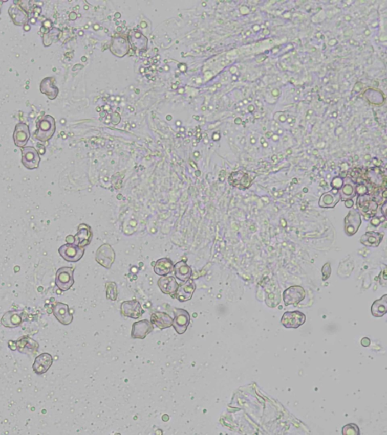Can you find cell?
Wrapping results in <instances>:
<instances>
[{
  "label": "cell",
  "mask_w": 387,
  "mask_h": 435,
  "mask_svg": "<svg viewBox=\"0 0 387 435\" xmlns=\"http://www.w3.org/2000/svg\"><path fill=\"white\" fill-rule=\"evenodd\" d=\"M120 310H121L122 314L125 317L136 319L142 317V314L145 313L140 302L137 300L123 302L120 306Z\"/></svg>",
  "instance_id": "4fadbf2b"
},
{
  "label": "cell",
  "mask_w": 387,
  "mask_h": 435,
  "mask_svg": "<svg viewBox=\"0 0 387 435\" xmlns=\"http://www.w3.org/2000/svg\"><path fill=\"white\" fill-rule=\"evenodd\" d=\"M341 200L339 190L332 188L331 191L324 193L320 197L318 205L321 208H334Z\"/></svg>",
  "instance_id": "44dd1931"
},
{
  "label": "cell",
  "mask_w": 387,
  "mask_h": 435,
  "mask_svg": "<svg viewBox=\"0 0 387 435\" xmlns=\"http://www.w3.org/2000/svg\"><path fill=\"white\" fill-rule=\"evenodd\" d=\"M342 185H343V179L342 178H339V177H336L334 179L331 181V186H332L333 188L334 189L339 190L341 188H342Z\"/></svg>",
  "instance_id": "d590c367"
},
{
  "label": "cell",
  "mask_w": 387,
  "mask_h": 435,
  "mask_svg": "<svg viewBox=\"0 0 387 435\" xmlns=\"http://www.w3.org/2000/svg\"><path fill=\"white\" fill-rule=\"evenodd\" d=\"M154 325L147 319L135 322L132 326L131 337L134 339H144L147 335L152 333Z\"/></svg>",
  "instance_id": "7c38bea8"
},
{
  "label": "cell",
  "mask_w": 387,
  "mask_h": 435,
  "mask_svg": "<svg viewBox=\"0 0 387 435\" xmlns=\"http://www.w3.org/2000/svg\"><path fill=\"white\" fill-rule=\"evenodd\" d=\"M41 157L39 152L36 151L34 147H25L22 150V163L27 169L33 170L38 169Z\"/></svg>",
  "instance_id": "5b68a950"
},
{
  "label": "cell",
  "mask_w": 387,
  "mask_h": 435,
  "mask_svg": "<svg viewBox=\"0 0 387 435\" xmlns=\"http://www.w3.org/2000/svg\"><path fill=\"white\" fill-rule=\"evenodd\" d=\"M130 40L131 45L137 42V43L133 47L134 50L142 51L147 49V38L145 37V36L142 33L139 32L138 30H136V31L134 30V31H132L131 34H130Z\"/></svg>",
  "instance_id": "1f68e13d"
},
{
  "label": "cell",
  "mask_w": 387,
  "mask_h": 435,
  "mask_svg": "<svg viewBox=\"0 0 387 435\" xmlns=\"http://www.w3.org/2000/svg\"><path fill=\"white\" fill-rule=\"evenodd\" d=\"M111 51L116 56H124L129 52V44L127 40L122 36H115L112 39Z\"/></svg>",
  "instance_id": "484cf974"
},
{
  "label": "cell",
  "mask_w": 387,
  "mask_h": 435,
  "mask_svg": "<svg viewBox=\"0 0 387 435\" xmlns=\"http://www.w3.org/2000/svg\"><path fill=\"white\" fill-rule=\"evenodd\" d=\"M251 179L250 175L242 170L231 172L228 177V183L234 188L240 190L247 189L251 185Z\"/></svg>",
  "instance_id": "2e32d148"
},
{
  "label": "cell",
  "mask_w": 387,
  "mask_h": 435,
  "mask_svg": "<svg viewBox=\"0 0 387 435\" xmlns=\"http://www.w3.org/2000/svg\"><path fill=\"white\" fill-rule=\"evenodd\" d=\"M306 292L300 286H293L288 288L283 293L285 305H297L305 299Z\"/></svg>",
  "instance_id": "9c48e42d"
},
{
  "label": "cell",
  "mask_w": 387,
  "mask_h": 435,
  "mask_svg": "<svg viewBox=\"0 0 387 435\" xmlns=\"http://www.w3.org/2000/svg\"><path fill=\"white\" fill-rule=\"evenodd\" d=\"M31 138L30 128L26 123H19L15 126L13 133V140L15 146L25 148Z\"/></svg>",
  "instance_id": "9a60e30c"
},
{
  "label": "cell",
  "mask_w": 387,
  "mask_h": 435,
  "mask_svg": "<svg viewBox=\"0 0 387 435\" xmlns=\"http://www.w3.org/2000/svg\"><path fill=\"white\" fill-rule=\"evenodd\" d=\"M387 312V295H383L380 300H376L371 305V314L374 317H380Z\"/></svg>",
  "instance_id": "4dcf8cb0"
},
{
  "label": "cell",
  "mask_w": 387,
  "mask_h": 435,
  "mask_svg": "<svg viewBox=\"0 0 387 435\" xmlns=\"http://www.w3.org/2000/svg\"><path fill=\"white\" fill-rule=\"evenodd\" d=\"M0 14H1V9H0Z\"/></svg>",
  "instance_id": "7bdbcfd3"
},
{
  "label": "cell",
  "mask_w": 387,
  "mask_h": 435,
  "mask_svg": "<svg viewBox=\"0 0 387 435\" xmlns=\"http://www.w3.org/2000/svg\"><path fill=\"white\" fill-rule=\"evenodd\" d=\"M341 200H353L356 196V184L350 178L343 180V185L339 190Z\"/></svg>",
  "instance_id": "f1b7e54d"
},
{
  "label": "cell",
  "mask_w": 387,
  "mask_h": 435,
  "mask_svg": "<svg viewBox=\"0 0 387 435\" xmlns=\"http://www.w3.org/2000/svg\"><path fill=\"white\" fill-rule=\"evenodd\" d=\"M66 242L67 243H70V244H74V237L72 235H68V237H66Z\"/></svg>",
  "instance_id": "60d3db41"
},
{
  "label": "cell",
  "mask_w": 387,
  "mask_h": 435,
  "mask_svg": "<svg viewBox=\"0 0 387 435\" xmlns=\"http://www.w3.org/2000/svg\"><path fill=\"white\" fill-rule=\"evenodd\" d=\"M174 271L176 278L182 282L188 281L192 275V269L187 265L185 261H180V262H177L174 265Z\"/></svg>",
  "instance_id": "f546056e"
},
{
  "label": "cell",
  "mask_w": 387,
  "mask_h": 435,
  "mask_svg": "<svg viewBox=\"0 0 387 435\" xmlns=\"http://www.w3.org/2000/svg\"><path fill=\"white\" fill-rule=\"evenodd\" d=\"M56 131V122L51 115L42 117L38 123V129L35 132V138L40 142L50 140Z\"/></svg>",
  "instance_id": "7a4b0ae2"
},
{
  "label": "cell",
  "mask_w": 387,
  "mask_h": 435,
  "mask_svg": "<svg viewBox=\"0 0 387 435\" xmlns=\"http://www.w3.org/2000/svg\"><path fill=\"white\" fill-rule=\"evenodd\" d=\"M321 272H322L323 281H327L331 274V267L329 262L324 265Z\"/></svg>",
  "instance_id": "e575fe53"
},
{
  "label": "cell",
  "mask_w": 387,
  "mask_h": 435,
  "mask_svg": "<svg viewBox=\"0 0 387 435\" xmlns=\"http://www.w3.org/2000/svg\"><path fill=\"white\" fill-rule=\"evenodd\" d=\"M53 363V357L49 353H42L35 358L33 370L36 375L47 373Z\"/></svg>",
  "instance_id": "e0dca14e"
},
{
  "label": "cell",
  "mask_w": 387,
  "mask_h": 435,
  "mask_svg": "<svg viewBox=\"0 0 387 435\" xmlns=\"http://www.w3.org/2000/svg\"><path fill=\"white\" fill-rule=\"evenodd\" d=\"M359 428L355 424L351 423L342 428V434H359Z\"/></svg>",
  "instance_id": "836d02e7"
},
{
  "label": "cell",
  "mask_w": 387,
  "mask_h": 435,
  "mask_svg": "<svg viewBox=\"0 0 387 435\" xmlns=\"http://www.w3.org/2000/svg\"><path fill=\"white\" fill-rule=\"evenodd\" d=\"M361 216L358 210H351L344 218V232L349 237L355 235L361 224Z\"/></svg>",
  "instance_id": "52a82bcc"
},
{
  "label": "cell",
  "mask_w": 387,
  "mask_h": 435,
  "mask_svg": "<svg viewBox=\"0 0 387 435\" xmlns=\"http://www.w3.org/2000/svg\"><path fill=\"white\" fill-rule=\"evenodd\" d=\"M52 313L58 322L64 326H68L72 323V314L70 313L69 306L62 302H56L52 307Z\"/></svg>",
  "instance_id": "5bb4252c"
},
{
  "label": "cell",
  "mask_w": 387,
  "mask_h": 435,
  "mask_svg": "<svg viewBox=\"0 0 387 435\" xmlns=\"http://www.w3.org/2000/svg\"><path fill=\"white\" fill-rule=\"evenodd\" d=\"M55 80L54 77H46L40 83V91L46 95L50 100H54L58 97L59 89L55 85Z\"/></svg>",
  "instance_id": "603a6c76"
},
{
  "label": "cell",
  "mask_w": 387,
  "mask_h": 435,
  "mask_svg": "<svg viewBox=\"0 0 387 435\" xmlns=\"http://www.w3.org/2000/svg\"><path fill=\"white\" fill-rule=\"evenodd\" d=\"M62 259L68 262H77L83 257L85 249L75 244L66 243L58 249Z\"/></svg>",
  "instance_id": "277c9868"
},
{
  "label": "cell",
  "mask_w": 387,
  "mask_h": 435,
  "mask_svg": "<svg viewBox=\"0 0 387 435\" xmlns=\"http://www.w3.org/2000/svg\"><path fill=\"white\" fill-rule=\"evenodd\" d=\"M357 208L358 213L365 220L371 219L377 214L378 210V202L371 194L358 196L356 200Z\"/></svg>",
  "instance_id": "6da1fadb"
},
{
  "label": "cell",
  "mask_w": 387,
  "mask_h": 435,
  "mask_svg": "<svg viewBox=\"0 0 387 435\" xmlns=\"http://www.w3.org/2000/svg\"><path fill=\"white\" fill-rule=\"evenodd\" d=\"M24 311H8L3 314L1 318L2 325L7 328H16L20 327L24 322Z\"/></svg>",
  "instance_id": "d6986e66"
},
{
  "label": "cell",
  "mask_w": 387,
  "mask_h": 435,
  "mask_svg": "<svg viewBox=\"0 0 387 435\" xmlns=\"http://www.w3.org/2000/svg\"><path fill=\"white\" fill-rule=\"evenodd\" d=\"M158 285L163 293L169 295L172 297L175 295L179 287V284H177L176 278L173 276L160 278L158 281Z\"/></svg>",
  "instance_id": "cb8c5ba5"
},
{
  "label": "cell",
  "mask_w": 387,
  "mask_h": 435,
  "mask_svg": "<svg viewBox=\"0 0 387 435\" xmlns=\"http://www.w3.org/2000/svg\"><path fill=\"white\" fill-rule=\"evenodd\" d=\"M386 217H385V216H383V217H376V216H374V217H373L371 219V224L374 226V227H378L382 223L386 221Z\"/></svg>",
  "instance_id": "8d00e7d4"
},
{
  "label": "cell",
  "mask_w": 387,
  "mask_h": 435,
  "mask_svg": "<svg viewBox=\"0 0 387 435\" xmlns=\"http://www.w3.org/2000/svg\"><path fill=\"white\" fill-rule=\"evenodd\" d=\"M195 289H196V284L193 280L190 278L188 281H185V284L179 286L174 296L180 302L189 301L192 299Z\"/></svg>",
  "instance_id": "ac0fdd59"
},
{
  "label": "cell",
  "mask_w": 387,
  "mask_h": 435,
  "mask_svg": "<svg viewBox=\"0 0 387 435\" xmlns=\"http://www.w3.org/2000/svg\"><path fill=\"white\" fill-rule=\"evenodd\" d=\"M9 14L12 21L17 26H23L28 21V13L22 6L19 5H12L9 9Z\"/></svg>",
  "instance_id": "7402d4cb"
},
{
  "label": "cell",
  "mask_w": 387,
  "mask_h": 435,
  "mask_svg": "<svg viewBox=\"0 0 387 435\" xmlns=\"http://www.w3.org/2000/svg\"><path fill=\"white\" fill-rule=\"evenodd\" d=\"M174 262L168 258H162L155 262L154 271L159 276H166L174 271Z\"/></svg>",
  "instance_id": "83f0119b"
},
{
  "label": "cell",
  "mask_w": 387,
  "mask_h": 435,
  "mask_svg": "<svg viewBox=\"0 0 387 435\" xmlns=\"http://www.w3.org/2000/svg\"><path fill=\"white\" fill-rule=\"evenodd\" d=\"M74 268L62 267L57 270L55 275V285L62 292L69 290L74 284Z\"/></svg>",
  "instance_id": "3957f363"
},
{
  "label": "cell",
  "mask_w": 387,
  "mask_h": 435,
  "mask_svg": "<svg viewBox=\"0 0 387 435\" xmlns=\"http://www.w3.org/2000/svg\"><path fill=\"white\" fill-rule=\"evenodd\" d=\"M344 204H345V207L347 208H352V207L354 205V202H353V200H347L343 201Z\"/></svg>",
  "instance_id": "f35d334b"
},
{
  "label": "cell",
  "mask_w": 387,
  "mask_h": 435,
  "mask_svg": "<svg viewBox=\"0 0 387 435\" xmlns=\"http://www.w3.org/2000/svg\"><path fill=\"white\" fill-rule=\"evenodd\" d=\"M369 188L365 185L361 184L356 185V194L358 196L369 194Z\"/></svg>",
  "instance_id": "74e56055"
},
{
  "label": "cell",
  "mask_w": 387,
  "mask_h": 435,
  "mask_svg": "<svg viewBox=\"0 0 387 435\" xmlns=\"http://www.w3.org/2000/svg\"><path fill=\"white\" fill-rule=\"evenodd\" d=\"M191 321V316L188 311L181 308H176L174 318L173 319V327L178 334L182 335L186 332Z\"/></svg>",
  "instance_id": "ba28073f"
},
{
  "label": "cell",
  "mask_w": 387,
  "mask_h": 435,
  "mask_svg": "<svg viewBox=\"0 0 387 435\" xmlns=\"http://www.w3.org/2000/svg\"><path fill=\"white\" fill-rule=\"evenodd\" d=\"M387 201H385L384 203L383 204V205H381V210L382 213H383V216L386 217V207H387Z\"/></svg>",
  "instance_id": "ab89813d"
},
{
  "label": "cell",
  "mask_w": 387,
  "mask_h": 435,
  "mask_svg": "<svg viewBox=\"0 0 387 435\" xmlns=\"http://www.w3.org/2000/svg\"><path fill=\"white\" fill-rule=\"evenodd\" d=\"M105 287L107 298L109 300H112V301H115L117 300V294H118L117 286L116 283L107 282L105 285Z\"/></svg>",
  "instance_id": "d6a6232c"
},
{
  "label": "cell",
  "mask_w": 387,
  "mask_h": 435,
  "mask_svg": "<svg viewBox=\"0 0 387 435\" xmlns=\"http://www.w3.org/2000/svg\"><path fill=\"white\" fill-rule=\"evenodd\" d=\"M384 235L381 232H368L361 236L360 243L368 247L377 248L380 246Z\"/></svg>",
  "instance_id": "d4e9b609"
},
{
  "label": "cell",
  "mask_w": 387,
  "mask_h": 435,
  "mask_svg": "<svg viewBox=\"0 0 387 435\" xmlns=\"http://www.w3.org/2000/svg\"><path fill=\"white\" fill-rule=\"evenodd\" d=\"M96 260L104 268L110 269L115 260V251L107 243L101 245L96 251Z\"/></svg>",
  "instance_id": "8992f818"
},
{
  "label": "cell",
  "mask_w": 387,
  "mask_h": 435,
  "mask_svg": "<svg viewBox=\"0 0 387 435\" xmlns=\"http://www.w3.org/2000/svg\"><path fill=\"white\" fill-rule=\"evenodd\" d=\"M74 237V244L77 245L80 247L85 248V246L90 244L92 240H93V231H92L90 226L82 223L78 226L77 233Z\"/></svg>",
  "instance_id": "8fae6325"
},
{
  "label": "cell",
  "mask_w": 387,
  "mask_h": 435,
  "mask_svg": "<svg viewBox=\"0 0 387 435\" xmlns=\"http://www.w3.org/2000/svg\"><path fill=\"white\" fill-rule=\"evenodd\" d=\"M361 344L364 346H369L370 345V340L368 338H364V339L361 340Z\"/></svg>",
  "instance_id": "b9f144b4"
},
{
  "label": "cell",
  "mask_w": 387,
  "mask_h": 435,
  "mask_svg": "<svg viewBox=\"0 0 387 435\" xmlns=\"http://www.w3.org/2000/svg\"><path fill=\"white\" fill-rule=\"evenodd\" d=\"M305 321V314L299 311H287L282 318V325L286 328H298L304 324Z\"/></svg>",
  "instance_id": "30bf717a"
},
{
  "label": "cell",
  "mask_w": 387,
  "mask_h": 435,
  "mask_svg": "<svg viewBox=\"0 0 387 435\" xmlns=\"http://www.w3.org/2000/svg\"><path fill=\"white\" fill-rule=\"evenodd\" d=\"M150 322L161 330L173 326V318L164 312H155L150 316Z\"/></svg>",
  "instance_id": "4316f807"
},
{
  "label": "cell",
  "mask_w": 387,
  "mask_h": 435,
  "mask_svg": "<svg viewBox=\"0 0 387 435\" xmlns=\"http://www.w3.org/2000/svg\"><path fill=\"white\" fill-rule=\"evenodd\" d=\"M16 351L22 354H33L38 352L39 343L28 336H22L17 341H15Z\"/></svg>",
  "instance_id": "ffe728a7"
}]
</instances>
